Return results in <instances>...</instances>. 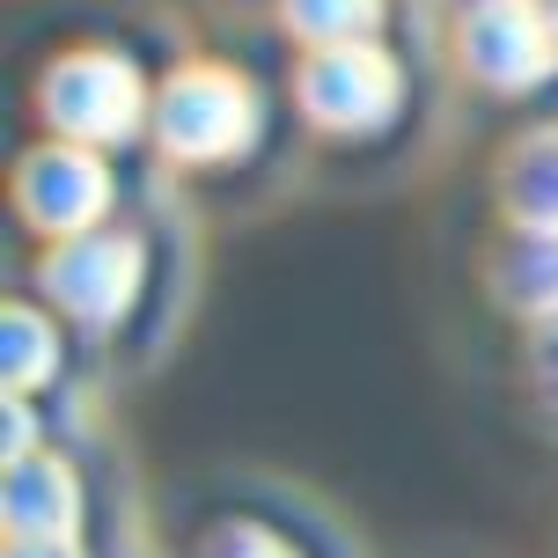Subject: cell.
<instances>
[{"instance_id":"30bf717a","label":"cell","mask_w":558,"mask_h":558,"mask_svg":"<svg viewBox=\"0 0 558 558\" xmlns=\"http://www.w3.org/2000/svg\"><path fill=\"white\" fill-rule=\"evenodd\" d=\"M279 15L308 52H324V45H367L383 29V0H279Z\"/></svg>"},{"instance_id":"2e32d148","label":"cell","mask_w":558,"mask_h":558,"mask_svg":"<svg viewBox=\"0 0 558 558\" xmlns=\"http://www.w3.org/2000/svg\"><path fill=\"white\" fill-rule=\"evenodd\" d=\"M551 23H558V0H551Z\"/></svg>"},{"instance_id":"5b68a950","label":"cell","mask_w":558,"mask_h":558,"mask_svg":"<svg viewBox=\"0 0 558 558\" xmlns=\"http://www.w3.org/2000/svg\"><path fill=\"white\" fill-rule=\"evenodd\" d=\"M15 206H23L29 228L74 243V235H88L96 214L111 206V169L96 162L88 147H74V140H52V147H37V155L15 169Z\"/></svg>"},{"instance_id":"7a4b0ae2","label":"cell","mask_w":558,"mask_h":558,"mask_svg":"<svg viewBox=\"0 0 558 558\" xmlns=\"http://www.w3.org/2000/svg\"><path fill=\"white\" fill-rule=\"evenodd\" d=\"M45 118H52L59 140H74V147H111L140 125L147 111V88H140L133 59L118 52H66L45 66Z\"/></svg>"},{"instance_id":"52a82bcc","label":"cell","mask_w":558,"mask_h":558,"mask_svg":"<svg viewBox=\"0 0 558 558\" xmlns=\"http://www.w3.org/2000/svg\"><path fill=\"white\" fill-rule=\"evenodd\" d=\"M0 507H8L15 536L52 544V536H74V522H82V485L59 456H23V463H8V500Z\"/></svg>"},{"instance_id":"9c48e42d","label":"cell","mask_w":558,"mask_h":558,"mask_svg":"<svg viewBox=\"0 0 558 558\" xmlns=\"http://www.w3.org/2000/svg\"><path fill=\"white\" fill-rule=\"evenodd\" d=\"M500 302L551 324L558 316V235L544 228H514V243L500 251Z\"/></svg>"},{"instance_id":"8992f818","label":"cell","mask_w":558,"mask_h":558,"mask_svg":"<svg viewBox=\"0 0 558 558\" xmlns=\"http://www.w3.org/2000/svg\"><path fill=\"white\" fill-rule=\"evenodd\" d=\"M140 287V243L133 235H111V228H88L74 243H59L45 257V294H52L66 316H82V324H111L125 316Z\"/></svg>"},{"instance_id":"3957f363","label":"cell","mask_w":558,"mask_h":558,"mask_svg":"<svg viewBox=\"0 0 558 558\" xmlns=\"http://www.w3.org/2000/svg\"><path fill=\"white\" fill-rule=\"evenodd\" d=\"M294 88H302V111L316 125H331V133H375L404 104V74H397V59L375 37L367 45H324V52H308Z\"/></svg>"},{"instance_id":"ba28073f","label":"cell","mask_w":558,"mask_h":558,"mask_svg":"<svg viewBox=\"0 0 558 558\" xmlns=\"http://www.w3.org/2000/svg\"><path fill=\"white\" fill-rule=\"evenodd\" d=\"M500 198H507V214H514V228L558 235V125L514 140V155L500 169Z\"/></svg>"},{"instance_id":"7c38bea8","label":"cell","mask_w":558,"mask_h":558,"mask_svg":"<svg viewBox=\"0 0 558 558\" xmlns=\"http://www.w3.org/2000/svg\"><path fill=\"white\" fill-rule=\"evenodd\" d=\"M206 558H294L287 544H279L272 530H251V522H228L214 544H206Z\"/></svg>"},{"instance_id":"4fadbf2b","label":"cell","mask_w":558,"mask_h":558,"mask_svg":"<svg viewBox=\"0 0 558 558\" xmlns=\"http://www.w3.org/2000/svg\"><path fill=\"white\" fill-rule=\"evenodd\" d=\"M530 367H536V390H544V397L558 404V316L544 324V331H536V353H530Z\"/></svg>"},{"instance_id":"9a60e30c","label":"cell","mask_w":558,"mask_h":558,"mask_svg":"<svg viewBox=\"0 0 558 558\" xmlns=\"http://www.w3.org/2000/svg\"><path fill=\"white\" fill-rule=\"evenodd\" d=\"M8 558H74V536H52V544H37V536H15V551Z\"/></svg>"},{"instance_id":"277c9868","label":"cell","mask_w":558,"mask_h":558,"mask_svg":"<svg viewBox=\"0 0 558 558\" xmlns=\"http://www.w3.org/2000/svg\"><path fill=\"white\" fill-rule=\"evenodd\" d=\"M456 37H463V66L485 88H530L558 66V23L536 0H477Z\"/></svg>"},{"instance_id":"5bb4252c","label":"cell","mask_w":558,"mask_h":558,"mask_svg":"<svg viewBox=\"0 0 558 558\" xmlns=\"http://www.w3.org/2000/svg\"><path fill=\"white\" fill-rule=\"evenodd\" d=\"M0 434H8V463H23V456H37V448H29V404H23V397L8 404V426H0Z\"/></svg>"},{"instance_id":"8fae6325","label":"cell","mask_w":558,"mask_h":558,"mask_svg":"<svg viewBox=\"0 0 558 558\" xmlns=\"http://www.w3.org/2000/svg\"><path fill=\"white\" fill-rule=\"evenodd\" d=\"M59 361V338L37 308H8L0 316V367H8V390H37Z\"/></svg>"},{"instance_id":"6da1fadb","label":"cell","mask_w":558,"mask_h":558,"mask_svg":"<svg viewBox=\"0 0 558 558\" xmlns=\"http://www.w3.org/2000/svg\"><path fill=\"white\" fill-rule=\"evenodd\" d=\"M155 133L177 162H228L257 133V96L228 66H184L155 96Z\"/></svg>"}]
</instances>
